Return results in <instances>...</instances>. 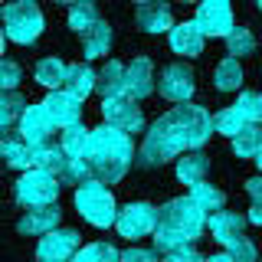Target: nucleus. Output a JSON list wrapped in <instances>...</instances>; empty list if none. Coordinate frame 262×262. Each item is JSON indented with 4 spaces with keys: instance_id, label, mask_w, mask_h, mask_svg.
<instances>
[{
    "instance_id": "f257e3e1",
    "label": "nucleus",
    "mask_w": 262,
    "mask_h": 262,
    "mask_svg": "<svg viewBox=\"0 0 262 262\" xmlns=\"http://www.w3.org/2000/svg\"><path fill=\"white\" fill-rule=\"evenodd\" d=\"M213 135V118L203 105H177V108L164 112L151 128H147L141 151H138V161L144 167H158V164L177 158V154H190L200 151L207 144V138Z\"/></svg>"
},
{
    "instance_id": "f03ea898",
    "label": "nucleus",
    "mask_w": 262,
    "mask_h": 262,
    "mask_svg": "<svg viewBox=\"0 0 262 262\" xmlns=\"http://www.w3.org/2000/svg\"><path fill=\"white\" fill-rule=\"evenodd\" d=\"M207 229V213H203L190 196H174L158 213V229H154V246L161 252H180L190 249Z\"/></svg>"
},
{
    "instance_id": "7ed1b4c3",
    "label": "nucleus",
    "mask_w": 262,
    "mask_h": 262,
    "mask_svg": "<svg viewBox=\"0 0 262 262\" xmlns=\"http://www.w3.org/2000/svg\"><path fill=\"white\" fill-rule=\"evenodd\" d=\"M89 170H92V180L98 184H115L128 174L131 161H135V144L125 131L112 128V125H102L92 131V141H89V151L85 158Z\"/></svg>"
},
{
    "instance_id": "20e7f679",
    "label": "nucleus",
    "mask_w": 262,
    "mask_h": 262,
    "mask_svg": "<svg viewBox=\"0 0 262 262\" xmlns=\"http://www.w3.org/2000/svg\"><path fill=\"white\" fill-rule=\"evenodd\" d=\"M76 210L92 226H112V223H118V213H121L115 207L112 190L105 184H98V180H89V184H82L76 190Z\"/></svg>"
},
{
    "instance_id": "39448f33",
    "label": "nucleus",
    "mask_w": 262,
    "mask_h": 262,
    "mask_svg": "<svg viewBox=\"0 0 262 262\" xmlns=\"http://www.w3.org/2000/svg\"><path fill=\"white\" fill-rule=\"evenodd\" d=\"M4 30H7V39L27 46L43 33V10L36 4H30V0L4 4Z\"/></svg>"
},
{
    "instance_id": "423d86ee",
    "label": "nucleus",
    "mask_w": 262,
    "mask_h": 262,
    "mask_svg": "<svg viewBox=\"0 0 262 262\" xmlns=\"http://www.w3.org/2000/svg\"><path fill=\"white\" fill-rule=\"evenodd\" d=\"M59 196V180L49 170H27L16 180V203L23 210H39V207H53Z\"/></svg>"
},
{
    "instance_id": "0eeeda50",
    "label": "nucleus",
    "mask_w": 262,
    "mask_h": 262,
    "mask_svg": "<svg viewBox=\"0 0 262 262\" xmlns=\"http://www.w3.org/2000/svg\"><path fill=\"white\" fill-rule=\"evenodd\" d=\"M158 207L154 203H144V200H138V203H128L125 210L118 213V233L125 236V239H141V236L147 233H154L158 229Z\"/></svg>"
},
{
    "instance_id": "6e6552de",
    "label": "nucleus",
    "mask_w": 262,
    "mask_h": 262,
    "mask_svg": "<svg viewBox=\"0 0 262 262\" xmlns=\"http://www.w3.org/2000/svg\"><path fill=\"white\" fill-rule=\"evenodd\" d=\"M196 30L203 33V36H229V33L236 30L233 23V7L226 4V0H203L200 7H196V16H193Z\"/></svg>"
},
{
    "instance_id": "1a4fd4ad",
    "label": "nucleus",
    "mask_w": 262,
    "mask_h": 262,
    "mask_svg": "<svg viewBox=\"0 0 262 262\" xmlns=\"http://www.w3.org/2000/svg\"><path fill=\"white\" fill-rule=\"evenodd\" d=\"M16 131H20V138H23L30 147H46V144H53L56 125H53V118H49L46 105L39 102V105H30V108H27V115L20 118Z\"/></svg>"
},
{
    "instance_id": "9d476101",
    "label": "nucleus",
    "mask_w": 262,
    "mask_h": 262,
    "mask_svg": "<svg viewBox=\"0 0 262 262\" xmlns=\"http://www.w3.org/2000/svg\"><path fill=\"white\" fill-rule=\"evenodd\" d=\"M102 112H105V125L125 131V135H135V131L144 128V112L138 108V102H135V98H128V95L102 102Z\"/></svg>"
},
{
    "instance_id": "9b49d317",
    "label": "nucleus",
    "mask_w": 262,
    "mask_h": 262,
    "mask_svg": "<svg viewBox=\"0 0 262 262\" xmlns=\"http://www.w3.org/2000/svg\"><path fill=\"white\" fill-rule=\"evenodd\" d=\"M161 95L170 98L177 105H187L193 95V69L187 62H170L167 69L161 72V82H158Z\"/></svg>"
},
{
    "instance_id": "f8f14e48",
    "label": "nucleus",
    "mask_w": 262,
    "mask_h": 262,
    "mask_svg": "<svg viewBox=\"0 0 262 262\" xmlns=\"http://www.w3.org/2000/svg\"><path fill=\"white\" fill-rule=\"evenodd\" d=\"M76 252H79V233L76 229H53L36 246L39 262H69V259H76Z\"/></svg>"
},
{
    "instance_id": "ddd939ff",
    "label": "nucleus",
    "mask_w": 262,
    "mask_h": 262,
    "mask_svg": "<svg viewBox=\"0 0 262 262\" xmlns=\"http://www.w3.org/2000/svg\"><path fill=\"white\" fill-rule=\"evenodd\" d=\"M154 92V66L147 56H135L128 66H125V95L141 102Z\"/></svg>"
},
{
    "instance_id": "4468645a",
    "label": "nucleus",
    "mask_w": 262,
    "mask_h": 262,
    "mask_svg": "<svg viewBox=\"0 0 262 262\" xmlns=\"http://www.w3.org/2000/svg\"><path fill=\"white\" fill-rule=\"evenodd\" d=\"M43 105H46V112H49V118H53V125L56 128H72V125H79V115H82V102L76 95H69V92H49L43 98Z\"/></svg>"
},
{
    "instance_id": "2eb2a0df",
    "label": "nucleus",
    "mask_w": 262,
    "mask_h": 262,
    "mask_svg": "<svg viewBox=\"0 0 262 262\" xmlns=\"http://www.w3.org/2000/svg\"><path fill=\"white\" fill-rule=\"evenodd\" d=\"M59 203H53V207H39V210H27L20 216V223H16V229H20L23 236H49L53 229H59Z\"/></svg>"
},
{
    "instance_id": "dca6fc26",
    "label": "nucleus",
    "mask_w": 262,
    "mask_h": 262,
    "mask_svg": "<svg viewBox=\"0 0 262 262\" xmlns=\"http://www.w3.org/2000/svg\"><path fill=\"white\" fill-rule=\"evenodd\" d=\"M135 20L144 33H164V30H174V16H170V7L167 4H154V0H144L138 4L135 10Z\"/></svg>"
},
{
    "instance_id": "f3484780",
    "label": "nucleus",
    "mask_w": 262,
    "mask_h": 262,
    "mask_svg": "<svg viewBox=\"0 0 262 262\" xmlns=\"http://www.w3.org/2000/svg\"><path fill=\"white\" fill-rule=\"evenodd\" d=\"M246 220H249V216H243V213L220 210V213H213V216L207 220V229L213 233V239H216V243L229 246L233 239H239V236H243V226H246Z\"/></svg>"
},
{
    "instance_id": "a211bd4d",
    "label": "nucleus",
    "mask_w": 262,
    "mask_h": 262,
    "mask_svg": "<svg viewBox=\"0 0 262 262\" xmlns=\"http://www.w3.org/2000/svg\"><path fill=\"white\" fill-rule=\"evenodd\" d=\"M203 33L196 30V23H177L174 30H170V49H174L177 56H200L203 53Z\"/></svg>"
},
{
    "instance_id": "6ab92c4d",
    "label": "nucleus",
    "mask_w": 262,
    "mask_h": 262,
    "mask_svg": "<svg viewBox=\"0 0 262 262\" xmlns=\"http://www.w3.org/2000/svg\"><path fill=\"white\" fill-rule=\"evenodd\" d=\"M95 92L102 95V102H108V98H121L125 95V66L108 59L102 66V72H98V82H95Z\"/></svg>"
},
{
    "instance_id": "aec40b11",
    "label": "nucleus",
    "mask_w": 262,
    "mask_h": 262,
    "mask_svg": "<svg viewBox=\"0 0 262 262\" xmlns=\"http://www.w3.org/2000/svg\"><path fill=\"white\" fill-rule=\"evenodd\" d=\"M4 161L13 170H33V147L20 138V131H7L4 135Z\"/></svg>"
},
{
    "instance_id": "412c9836",
    "label": "nucleus",
    "mask_w": 262,
    "mask_h": 262,
    "mask_svg": "<svg viewBox=\"0 0 262 262\" xmlns=\"http://www.w3.org/2000/svg\"><path fill=\"white\" fill-rule=\"evenodd\" d=\"M207 170H210V158L203 151H190L177 161V180L187 187H196L207 180Z\"/></svg>"
},
{
    "instance_id": "4be33fe9",
    "label": "nucleus",
    "mask_w": 262,
    "mask_h": 262,
    "mask_svg": "<svg viewBox=\"0 0 262 262\" xmlns=\"http://www.w3.org/2000/svg\"><path fill=\"white\" fill-rule=\"evenodd\" d=\"M95 82L98 76L92 69H89L85 62H69V72H66V85H62V92H69V95H76L79 102L85 98L89 92H95Z\"/></svg>"
},
{
    "instance_id": "5701e85b",
    "label": "nucleus",
    "mask_w": 262,
    "mask_h": 262,
    "mask_svg": "<svg viewBox=\"0 0 262 262\" xmlns=\"http://www.w3.org/2000/svg\"><path fill=\"white\" fill-rule=\"evenodd\" d=\"M82 49H85V59L108 56V49H112V27H108V23L98 20L89 33H82Z\"/></svg>"
},
{
    "instance_id": "b1692460",
    "label": "nucleus",
    "mask_w": 262,
    "mask_h": 262,
    "mask_svg": "<svg viewBox=\"0 0 262 262\" xmlns=\"http://www.w3.org/2000/svg\"><path fill=\"white\" fill-rule=\"evenodd\" d=\"M66 72H69V66L62 59H56V56H46V59L36 62V82L39 85H46L49 92H59L66 85Z\"/></svg>"
},
{
    "instance_id": "393cba45",
    "label": "nucleus",
    "mask_w": 262,
    "mask_h": 262,
    "mask_svg": "<svg viewBox=\"0 0 262 262\" xmlns=\"http://www.w3.org/2000/svg\"><path fill=\"white\" fill-rule=\"evenodd\" d=\"M190 200L196 203V207H200L203 213H220L223 210V203H226V193L220 190V187H213V184H207V180H203V184H196V187H190Z\"/></svg>"
},
{
    "instance_id": "a878e982",
    "label": "nucleus",
    "mask_w": 262,
    "mask_h": 262,
    "mask_svg": "<svg viewBox=\"0 0 262 262\" xmlns=\"http://www.w3.org/2000/svg\"><path fill=\"white\" fill-rule=\"evenodd\" d=\"M89 141H92V131L82 128V125H72V128H66V131H62L59 147H62L66 154H69L72 161H82V158H85V151H89Z\"/></svg>"
},
{
    "instance_id": "bb28decb",
    "label": "nucleus",
    "mask_w": 262,
    "mask_h": 262,
    "mask_svg": "<svg viewBox=\"0 0 262 262\" xmlns=\"http://www.w3.org/2000/svg\"><path fill=\"white\" fill-rule=\"evenodd\" d=\"M27 98H23L20 92H4V102H0V125H4V131H10L13 125H20V118L27 115Z\"/></svg>"
},
{
    "instance_id": "cd10ccee",
    "label": "nucleus",
    "mask_w": 262,
    "mask_h": 262,
    "mask_svg": "<svg viewBox=\"0 0 262 262\" xmlns=\"http://www.w3.org/2000/svg\"><path fill=\"white\" fill-rule=\"evenodd\" d=\"M233 151L239 158H259L262 154V128L259 125H246L239 135L233 138Z\"/></svg>"
},
{
    "instance_id": "c85d7f7f",
    "label": "nucleus",
    "mask_w": 262,
    "mask_h": 262,
    "mask_svg": "<svg viewBox=\"0 0 262 262\" xmlns=\"http://www.w3.org/2000/svg\"><path fill=\"white\" fill-rule=\"evenodd\" d=\"M98 20H102V16H98V7L89 4V0H82V4H72V7H69V27L76 30L79 36H82V33H89Z\"/></svg>"
},
{
    "instance_id": "c756f323",
    "label": "nucleus",
    "mask_w": 262,
    "mask_h": 262,
    "mask_svg": "<svg viewBox=\"0 0 262 262\" xmlns=\"http://www.w3.org/2000/svg\"><path fill=\"white\" fill-rule=\"evenodd\" d=\"M213 82H216L220 92H233V89H239V82H243V66H239V59L226 56V59L216 66V76H213Z\"/></svg>"
},
{
    "instance_id": "7c9ffc66",
    "label": "nucleus",
    "mask_w": 262,
    "mask_h": 262,
    "mask_svg": "<svg viewBox=\"0 0 262 262\" xmlns=\"http://www.w3.org/2000/svg\"><path fill=\"white\" fill-rule=\"evenodd\" d=\"M233 108L243 115L246 125H259V121H262V92L246 89V92H239V102H236Z\"/></svg>"
},
{
    "instance_id": "2f4dec72",
    "label": "nucleus",
    "mask_w": 262,
    "mask_h": 262,
    "mask_svg": "<svg viewBox=\"0 0 262 262\" xmlns=\"http://www.w3.org/2000/svg\"><path fill=\"white\" fill-rule=\"evenodd\" d=\"M76 262H121V252L112 243H89L76 252Z\"/></svg>"
},
{
    "instance_id": "473e14b6",
    "label": "nucleus",
    "mask_w": 262,
    "mask_h": 262,
    "mask_svg": "<svg viewBox=\"0 0 262 262\" xmlns=\"http://www.w3.org/2000/svg\"><path fill=\"white\" fill-rule=\"evenodd\" d=\"M226 49H229V56H252L256 53V36H252V30H246V27H236L233 33L226 36Z\"/></svg>"
},
{
    "instance_id": "72a5a7b5",
    "label": "nucleus",
    "mask_w": 262,
    "mask_h": 262,
    "mask_svg": "<svg viewBox=\"0 0 262 262\" xmlns=\"http://www.w3.org/2000/svg\"><path fill=\"white\" fill-rule=\"evenodd\" d=\"M213 128L220 131V135H229V138H236L239 131L246 128V121H243V115L229 105V108H223V112H216L213 115Z\"/></svg>"
},
{
    "instance_id": "f704fd0d",
    "label": "nucleus",
    "mask_w": 262,
    "mask_h": 262,
    "mask_svg": "<svg viewBox=\"0 0 262 262\" xmlns=\"http://www.w3.org/2000/svg\"><path fill=\"white\" fill-rule=\"evenodd\" d=\"M226 252H229L236 262H256V246H252V239H246V236L233 239V243L226 246Z\"/></svg>"
},
{
    "instance_id": "c9c22d12",
    "label": "nucleus",
    "mask_w": 262,
    "mask_h": 262,
    "mask_svg": "<svg viewBox=\"0 0 262 262\" xmlns=\"http://www.w3.org/2000/svg\"><path fill=\"white\" fill-rule=\"evenodd\" d=\"M0 85H4V92H16V85H20V66L13 59H4L0 66Z\"/></svg>"
},
{
    "instance_id": "e433bc0d",
    "label": "nucleus",
    "mask_w": 262,
    "mask_h": 262,
    "mask_svg": "<svg viewBox=\"0 0 262 262\" xmlns=\"http://www.w3.org/2000/svg\"><path fill=\"white\" fill-rule=\"evenodd\" d=\"M121 262H158L151 249H138V246H131V249L121 252Z\"/></svg>"
},
{
    "instance_id": "4c0bfd02",
    "label": "nucleus",
    "mask_w": 262,
    "mask_h": 262,
    "mask_svg": "<svg viewBox=\"0 0 262 262\" xmlns=\"http://www.w3.org/2000/svg\"><path fill=\"white\" fill-rule=\"evenodd\" d=\"M164 262H207V259H203L196 249H180V252H170Z\"/></svg>"
},
{
    "instance_id": "58836bf2",
    "label": "nucleus",
    "mask_w": 262,
    "mask_h": 262,
    "mask_svg": "<svg viewBox=\"0 0 262 262\" xmlns=\"http://www.w3.org/2000/svg\"><path fill=\"white\" fill-rule=\"evenodd\" d=\"M246 193H249L256 203H262V174L252 177V180H246Z\"/></svg>"
},
{
    "instance_id": "ea45409f",
    "label": "nucleus",
    "mask_w": 262,
    "mask_h": 262,
    "mask_svg": "<svg viewBox=\"0 0 262 262\" xmlns=\"http://www.w3.org/2000/svg\"><path fill=\"white\" fill-rule=\"evenodd\" d=\"M249 216V223H256V226H262V203H252V210L246 213Z\"/></svg>"
},
{
    "instance_id": "a19ab883",
    "label": "nucleus",
    "mask_w": 262,
    "mask_h": 262,
    "mask_svg": "<svg viewBox=\"0 0 262 262\" xmlns=\"http://www.w3.org/2000/svg\"><path fill=\"white\" fill-rule=\"evenodd\" d=\"M207 262H236V259L229 256V252H216V256H210Z\"/></svg>"
},
{
    "instance_id": "79ce46f5",
    "label": "nucleus",
    "mask_w": 262,
    "mask_h": 262,
    "mask_svg": "<svg viewBox=\"0 0 262 262\" xmlns=\"http://www.w3.org/2000/svg\"><path fill=\"white\" fill-rule=\"evenodd\" d=\"M256 164H259V167H262V154H259V158H256Z\"/></svg>"
},
{
    "instance_id": "37998d69",
    "label": "nucleus",
    "mask_w": 262,
    "mask_h": 262,
    "mask_svg": "<svg viewBox=\"0 0 262 262\" xmlns=\"http://www.w3.org/2000/svg\"><path fill=\"white\" fill-rule=\"evenodd\" d=\"M259 10H262V4H259Z\"/></svg>"
},
{
    "instance_id": "c03bdc74",
    "label": "nucleus",
    "mask_w": 262,
    "mask_h": 262,
    "mask_svg": "<svg viewBox=\"0 0 262 262\" xmlns=\"http://www.w3.org/2000/svg\"><path fill=\"white\" fill-rule=\"evenodd\" d=\"M69 262H76V259H69Z\"/></svg>"
}]
</instances>
